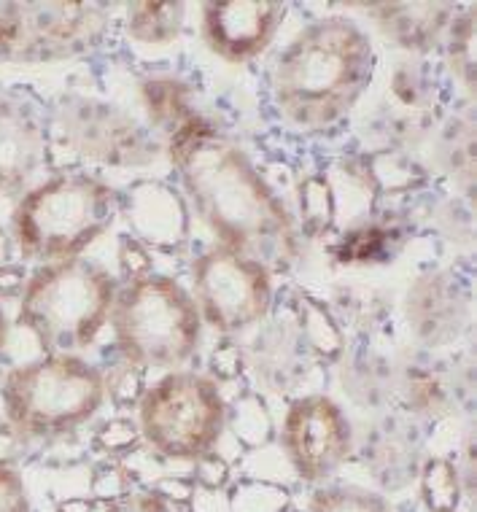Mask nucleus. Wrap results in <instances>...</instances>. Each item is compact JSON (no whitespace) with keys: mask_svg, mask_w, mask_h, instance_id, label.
Instances as JSON below:
<instances>
[{"mask_svg":"<svg viewBox=\"0 0 477 512\" xmlns=\"http://www.w3.org/2000/svg\"><path fill=\"white\" fill-rule=\"evenodd\" d=\"M157 494L165 499V496H173V499H186V496L192 494V488L181 483V480H165L162 486L157 488Z\"/></svg>","mask_w":477,"mask_h":512,"instance_id":"33","label":"nucleus"},{"mask_svg":"<svg viewBox=\"0 0 477 512\" xmlns=\"http://www.w3.org/2000/svg\"><path fill=\"white\" fill-rule=\"evenodd\" d=\"M17 440H19V434L14 432L9 424L0 426V464H3V467H11L9 461H11V456H14Z\"/></svg>","mask_w":477,"mask_h":512,"instance_id":"32","label":"nucleus"},{"mask_svg":"<svg viewBox=\"0 0 477 512\" xmlns=\"http://www.w3.org/2000/svg\"><path fill=\"white\" fill-rule=\"evenodd\" d=\"M362 178L378 195H402L426 184L424 168L397 149H380L362 157Z\"/></svg>","mask_w":477,"mask_h":512,"instance_id":"16","label":"nucleus"},{"mask_svg":"<svg viewBox=\"0 0 477 512\" xmlns=\"http://www.w3.org/2000/svg\"><path fill=\"white\" fill-rule=\"evenodd\" d=\"M116 259H119V267H122V275L127 278V283L141 281V278H149L154 273V256H151V251L135 238H130V235L119 238Z\"/></svg>","mask_w":477,"mask_h":512,"instance_id":"25","label":"nucleus"},{"mask_svg":"<svg viewBox=\"0 0 477 512\" xmlns=\"http://www.w3.org/2000/svg\"><path fill=\"white\" fill-rule=\"evenodd\" d=\"M6 343H9V316L0 308V351L6 348Z\"/></svg>","mask_w":477,"mask_h":512,"instance_id":"34","label":"nucleus"},{"mask_svg":"<svg viewBox=\"0 0 477 512\" xmlns=\"http://www.w3.org/2000/svg\"><path fill=\"white\" fill-rule=\"evenodd\" d=\"M119 216L114 186L87 173H62L27 189L11 213V238L25 262L76 259Z\"/></svg>","mask_w":477,"mask_h":512,"instance_id":"3","label":"nucleus"},{"mask_svg":"<svg viewBox=\"0 0 477 512\" xmlns=\"http://www.w3.org/2000/svg\"><path fill=\"white\" fill-rule=\"evenodd\" d=\"M297 213H300L302 230L318 238L324 232L332 230L337 216L335 192L324 176H308L302 178L300 189H297Z\"/></svg>","mask_w":477,"mask_h":512,"instance_id":"19","label":"nucleus"},{"mask_svg":"<svg viewBox=\"0 0 477 512\" xmlns=\"http://www.w3.org/2000/svg\"><path fill=\"white\" fill-rule=\"evenodd\" d=\"M119 213L130 227V238L159 254H181L189 243V203L162 181H138L119 197Z\"/></svg>","mask_w":477,"mask_h":512,"instance_id":"13","label":"nucleus"},{"mask_svg":"<svg viewBox=\"0 0 477 512\" xmlns=\"http://www.w3.org/2000/svg\"><path fill=\"white\" fill-rule=\"evenodd\" d=\"M300 332L305 343L316 351L321 359H337L343 351V332L335 324V318L329 316L324 305H318L310 297L300 300Z\"/></svg>","mask_w":477,"mask_h":512,"instance_id":"21","label":"nucleus"},{"mask_svg":"<svg viewBox=\"0 0 477 512\" xmlns=\"http://www.w3.org/2000/svg\"><path fill=\"white\" fill-rule=\"evenodd\" d=\"M283 453L300 480L321 483L351 456L354 432L343 407L324 394L294 399L281 429Z\"/></svg>","mask_w":477,"mask_h":512,"instance_id":"10","label":"nucleus"},{"mask_svg":"<svg viewBox=\"0 0 477 512\" xmlns=\"http://www.w3.org/2000/svg\"><path fill=\"white\" fill-rule=\"evenodd\" d=\"M421 499L429 512H456L461 504L459 469L448 459H429L421 469Z\"/></svg>","mask_w":477,"mask_h":512,"instance_id":"20","label":"nucleus"},{"mask_svg":"<svg viewBox=\"0 0 477 512\" xmlns=\"http://www.w3.org/2000/svg\"><path fill=\"white\" fill-rule=\"evenodd\" d=\"M375 76V49L354 19L308 25L273 65V100L302 130H327L359 103Z\"/></svg>","mask_w":477,"mask_h":512,"instance_id":"2","label":"nucleus"},{"mask_svg":"<svg viewBox=\"0 0 477 512\" xmlns=\"http://www.w3.org/2000/svg\"><path fill=\"white\" fill-rule=\"evenodd\" d=\"M3 410L19 437H62L106 402V375L76 354H46L3 378Z\"/></svg>","mask_w":477,"mask_h":512,"instance_id":"6","label":"nucleus"},{"mask_svg":"<svg viewBox=\"0 0 477 512\" xmlns=\"http://www.w3.org/2000/svg\"><path fill=\"white\" fill-rule=\"evenodd\" d=\"M138 429L151 451L168 461H197L213 451L227 426L219 383L197 372H168L138 405Z\"/></svg>","mask_w":477,"mask_h":512,"instance_id":"7","label":"nucleus"},{"mask_svg":"<svg viewBox=\"0 0 477 512\" xmlns=\"http://www.w3.org/2000/svg\"><path fill=\"white\" fill-rule=\"evenodd\" d=\"M146 370L135 367V364L124 362L122 367H116L106 378V397L114 399V405H141L143 394H146Z\"/></svg>","mask_w":477,"mask_h":512,"instance_id":"23","label":"nucleus"},{"mask_svg":"<svg viewBox=\"0 0 477 512\" xmlns=\"http://www.w3.org/2000/svg\"><path fill=\"white\" fill-rule=\"evenodd\" d=\"M310 512H391V507L364 488H321L310 496Z\"/></svg>","mask_w":477,"mask_h":512,"instance_id":"22","label":"nucleus"},{"mask_svg":"<svg viewBox=\"0 0 477 512\" xmlns=\"http://www.w3.org/2000/svg\"><path fill=\"white\" fill-rule=\"evenodd\" d=\"M62 124L73 149L108 165H146L159 151L141 124L111 103L73 100L62 108Z\"/></svg>","mask_w":477,"mask_h":512,"instance_id":"11","label":"nucleus"},{"mask_svg":"<svg viewBox=\"0 0 477 512\" xmlns=\"http://www.w3.org/2000/svg\"><path fill=\"white\" fill-rule=\"evenodd\" d=\"M168 159L189 208L219 246L283 273L300 256V227L248 154L203 116H189L168 138Z\"/></svg>","mask_w":477,"mask_h":512,"instance_id":"1","label":"nucleus"},{"mask_svg":"<svg viewBox=\"0 0 477 512\" xmlns=\"http://www.w3.org/2000/svg\"><path fill=\"white\" fill-rule=\"evenodd\" d=\"M106 512H170V507L157 491H141V494H130L108 504Z\"/></svg>","mask_w":477,"mask_h":512,"instance_id":"29","label":"nucleus"},{"mask_svg":"<svg viewBox=\"0 0 477 512\" xmlns=\"http://www.w3.org/2000/svg\"><path fill=\"white\" fill-rule=\"evenodd\" d=\"M197 477L203 480L205 486L211 488V491H216V488H221L227 480H230V467L224 464V459L221 456H216V453H205L203 459H197Z\"/></svg>","mask_w":477,"mask_h":512,"instance_id":"30","label":"nucleus"},{"mask_svg":"<svg viewBox=\"0 0 477 512\" xmlns=\"http://www.w3.org/2000/svg\"><path fill=\"white\" fill-rule=\"evenodd\" d=\"M138 440H141V429L127 418H114L98 432V445L106 453H127L138 445Z\"/></svg>","mask_w":477,"mask_h":512,"instance_id":"27","label":"nucleus"},{"mask_svg":"<svg viewBox=\"0 0 477 512\" xmlns=\"http://www.w3.org/2000/svg\"><path fill=\"white\" fill-rule=\"evenodd\" d=\"M378 25L405 49H432L451 22L453 9L442 3H380L370 6Z\"/></svg>","mask_w":477,"mask_h":512,"instance_id":"15","label":"nucleus"},{"mask_svg":"<svg viewBox=\"0 0 477 512\" xmlns=\"http://www.w3.org/2000/svg\"><path fill=\"white\" fill-rule=\"evenodd\" d=\"M192 286L203 324L224 337L257 327L273 308L270 267L219 243L192 262Z\"/></svg>","mask_w":477,"mask_h":512,"instance_id":"9","label":"nucleus"},{"mask_svg":"<svg viewBox=\"0 0 477 512\" xmlns=\"http://www.w3.org/2000/svg\"><path fill=\"white\" fill-rule=\"evenodd\" d=\"M475 25H472V14L461 17L459 27L453 30V44H451V57L456 71L464 79L467 87H475Z\"/></svg>","mask_w":477,"mask_h":512,"instance_id":"24","label":"nucleus"},{"mask_svg":"<svg viewBox=\"0 0 477 512\" xmlns=\"http://www.w3.org/2000/svg\"><path fill=\"white\" fill-rule=\"evenodd\" d=\"M0 512H30L25 480L14 467L0 464Z\"/></svg>","mask_w":477,"mask_h":512,"instance_id":"28","label":"nucleus"},{"mask_svg":"<svg viewBox=\"0 0 477 512\" xmlns=\"http://www.w3.org/2000/svg\"><path fill=\"white\" fill-rule=\"evenodd\" d=\"M49 143L33 108L14 98H0V195L27 192L44 170Z\"/></svg>","mask_w":477,"mask_h":512,"instance_id":"14","label":"nucleus"},{"mask_svg":"<svg viewBox=\"0 0 477 512\" xmlns=\"http://www.w3.org/2000/svg\"><path fill=\"white\" fill-rule=\"evenodd\" d=\"M286 11L275 0H208L200 6V33L208 52L243 65L273 44Z\"/></svg>","mask_w":477,"mask_h":512,"instance_id":"12","label":"nucleus"},{"mask_svg":"<svg viewBox=\"0 0 477 512\" xmlns=\"http://www.w3.org/2000/svg\"><path fill=\"white\" fill-rule=\"evenodd\" d=\"M141 100L149 114V122L168 133V138L176 133L178 127L195 116V111L189 108V92L181 81L173 79H149L141 84Z\"/></svg>","mask_w":477,"mask_h":512,"instance_id":"18","label":"nucleus"},{"mask_svg":"<svg viewBox=\"0 0 477 512\" xmlns=\"http://www.w3.org/2000/svg\"><path fill=\"white\" fill-rule=\"evenodd\" d=\"M186 3H130L127 33L138 44H173L184 30Z\"/></svg>","mask_w":477,"mask_h":512,"instance_id":"17","label":"nucleus"},{"mask_svg":"<svg viewBox=\"0 0 477 512\" xmlns=\"http://www.w3.org/2000/svg\"><path fill=\"white\" fill-rule=\"evenodd\" d=\"M60 512H89V504L81 502V499H71L60 507Z\"/></svg>","mask_w":477,"mask_h":512,"instance_id":"35","label":"nucleus"},{"mask_svg":"<svg viewBox=\"0 0 477 512\" xmlns=\"http://www.w3.org/2000/svg\"><path fill=\"white\" fill-rule=\"evenodd\" d=\"M111 9L103 3H0V62H52L103 36Z\"/></svg>","mask_w":477,"mask_h":512,"instance_id":"8","label":"nucleus"},{"mask_svg":"<svg viewBox=\"0 0 477 512\" xmlns=\"http://www.w3.org/2000/svg\"><path fill=\"white\" fill-rule=\"evenodd\" d=\"M27 278L30 273L22 265H0V297H22Z\"/></svg>","mask_w":477,"mask_h":512,"instance_id":"31","label":"nucleus"},{"mask_svg":"<svg viewBox=\"0 0 477 512\" xmlns=\"http://www.w3.org/2000/svg\"><path fill=\"white\" fill-rule=\"evenodd\" d=\"M116 351L143 370H173L189 362L203 340L195 297L170 275L124 283L111 310Z\"/></svg>","mask_w":477,"mask_h":512,"instance_id":"5","label":"nucleus"},{"mask_svg":"<svg viewBox=\"0 0 477 512\" xmlns=\"http://www.w3.org/2000/svg\"><path fill=\"white\" fill-rule=\"evenodd\" d=\"M243 364H246L243 348L232 337H224L221 343L213 345L211 356H208V367H211V375L216 378V383L238 378L243 372Z\"/></svg>","mask_w":477,"mask_h":512,"instance_id":"26","label":"nucleus"},{"mask_svg":"<svg viewBox=\"0 0 477 512\" xmlns=\"http://www.w3.org/2000/svg\"><path fill=\"white\" fill-rule=\"evenodd\" d=\"M116 292L114 275L84 256L38 265L19 297L17 321L46 354H76L106 329Z\"/></svg>","mask_w":477,"mask_h":512,"instance_id":"4","label":"nucleus"}]
</instances>
